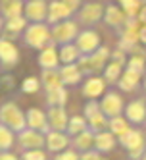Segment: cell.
<instances>
[{"label":"cell","mask_w":146,"mask_h":160,"mask_svg":"<svg viewBox=\"0 0 146 160\" xmlns=\"http://www.w3.org/2000/svg\"><path fill=\"white\" fill-rule=\"evenodd\" d=\"M100 108H102V112L108 118H115V116H121L123 114V110H125V102H123V97L117 93V91H108V93L102 95Z\"/></svg>","instance_id":"obj_8"},{"label":"cell","mask_w":146,"mask_h":160,"mask_svg":"<svg viewBox=\"0 0 146 160\" xmlns=\"http://www.w3.org/2000/svg\"><path fill=\"white\" fill-rule=\"evenodd\" d=\"M123 12L127 14V18H137L140 8H142V0H119Z\"/></svg>","instance_id":"obj_34"},{"label":"cell","mask_w":146,"mask_h":160,"mask_svg":"<svg viewBox=\"0 0 146 160\" xmlns=\"http://www.w3.org/2000/svg\"><path fill=\"white\" fill-rule=\"evenodd\" d=\"M123 116L133 125H144L146 123V100L144 98H134V100L127 102L125 110H123Z\"/></svg>","instance_id":"obj_12"},{"label":"cell","mask_w":146,"mask_h":160,"mask_svg":"<svg viewBox=\"0 0 146 160\" xmlns=\"http://www.w3.org/2000/svg\"><path fill=\"white\" fill-rule=\"evenodd\" d=\"M40 87H42L40 79L35 77V75H31V77L23 79V83H21V91H23L25 95H35V93H39V89H40Z\"/></svg>","instance_id":"obj_35"},{"label":"cell","mask_w":146,"mask_h":160,"mask_svg":"<svg viewBox=\"0 0 146 160\" xmlns=\"http://www.w3.org/2000/svg\"><path fill=\"white\" fill-rule=\"evenodd\" d=\"M17 145L21 147V151H31V148H42L46 145V135L37 131V129H31L25 128L23 131L17 133Z\"/></svg>","instance_id":"obj_9"},{"label":"cell","mask_w":146,"mask_h":160,"mask_svg":"<svg viewBox=\"0 0 146 160\" xmlns=\"http://www.w3.org/2000/svg\"><path fill=\"white\" fill-rule=\"evenodd\" d=\"M140 160H146V151H144V154H142V158Z\"/></svg>","instance_id":"obj_46"},{"label":"cell","mask_w":146,"mask_h":160,"mask_svg":"<svg viewBox=\"0 0 146 160\" xmlns=\"http://www.w3.org/2000/svg\"><path fill=\"white\" fill-rule=\"evenodd\" d=\"M140 83H142V73L125 68L121 77H119V81H117V87H119V91H123V93H133V91L139 89Z\"/></svg>","instance_id":"obj_19"},{"label":"cell","mask_w":146,"mask_h":160,"mask_svg":"<svg viewBox=\"0 0 146 160\" xmlns=\"http://www.w3.org/2000/svg\"><path fill=\"white\" fill-rule=\"evenodd\" d=\"M115 145H117V137L111 133L110 129L100 131V133H96V137H94V148H96L98 152H102V154L111 152V151L115 148Z\"/></svg>","instance_id":"obj_24"},{"label":"cell","mask_w":146,"mask_h":160,"mask_svg":"<svg viewBox=\"0 0 146 160\" xmlns=\"http://www.w3.org/2000/svg\"><path fill=\"white\" fill-rule=\"evenodd\" d=\"M104 10L106 6H102L100 2H87L77 12V21L85 27H92L100 19H104Z\"/></svg>","instance_id":"obj_7"},{"label":"cell","mask_w":146,"mask_h":160,"mask_svg":"<svg viewBox=\"0 0 146 160\" xmlns=\"http://www.w3.org/2000/svg\"><path fill=\"white\" fill-rule=\"evenodd\" d=\"M83 116L87 118L88 129H92L94 133H100V131L108 129V122H110V118L102 112V108H100V102H98V100H88V102H87V104H85V114H83Z\"/></svg>","instance_id":"obj_6"},{"label":"cell","mask_w":146,"mask_h":160,"mask_svg":"<svg viewBox=\"0 0 146 160\" xmlns=\"http://www.w3.org/2000/svg\"><path fill=\"white\" fill-rule=\"evenodd\" d=\"M23 14L31 23H42L48 18V4L44 0H27Z\"/></svg>","instance_id":"obj_13"},{"label":"cell","mask_w":146,"mask_h":160,"mask_svg":"<svg viewBox=\"0 0 146 160\" xmlns=\"http://www.w3.org/2000/svg\"><path fill=\"white\" fill-rule=\"evenodd\" d=\"M23 2L21 0H0V12L6 19L10 18H17L23 14Z\"/></svg>","instance_id":"obj_28"},{"label":"cell","mask_w":146,"mask_h":160,"mask_svg":"<svg viewBox=\"0 0 146 160\" xmlns=\"http://www.w3.org/2000/svg\"><path fill=\"white\" fill-rule=\"evenodd\" d=\"M137 18H139V21L142 25H146V4H142V8H140V12H139Z\"/></svg>","instance_id":"obj_41"},{"label":"cell","mask_w":146,"mask_h":160,"mask_svg":"<svg viewBox=\"0 0 146 160\" xmlns=\"http://www.w3.org/2000/svg\"><path fill=\"white\" fill-rule=\"evenodd\" d=\"M19 62V50L8 39H0V70H10Z\"/></svg>","instance_id":"obj_14"},{"label":"cell","mask_w":146,"mask_h":160,"mask_svg":"<svg viewBox=\"0 0 146 160\" xmlns=\"http://www.w3.org/2000/svg\"><path fill=\"white\" fill-rule=\"evenodd\" d=\"M60 62L62 64H77L81 58V50L77 48V44L75 42H69V44H62L60 47Z\"/></svg>","instance_id":"obj_27"},{"label":"cell","mask_w":146,"mask_h":160,"mask_svg":"<svg viewBox=\"0 0 146 160\" xmlns=\"http://www.w3.org/2000/svg\"><path fill=\"white\" fill-rule=\"evenodd\" d=\"M21 160H48V154L42 148H31V151H23Z\"/></svg>","instance_id":"obj_36"},{"label":"cell","mask_w":146,"mask_h":160,"mask_svg":"<svg viewBox=\"0 0 146 160\" xmlns=\"http://www.w3.org/2000/svg\"><path fill=\"white\" fill-rule=\"evenodd\" d=\"M50 31H52V42L62 47V44L75 42L77 35H79V25L73 19H65V21H60V23L52 25Z\"/></svg>","instance_id":"obj_5"},{"label":"cell","mask_w":146,"mask_h":160,"mask_svg":"<svg viewBox=\"0 0 146 160\" xmlns=\"http://www.w3.org/2000/svg\"><path fill=\"white\" fill-rule=\"evenodd\" d=\"M54 160H81V154L75 151V148H65V151L58 152L54 156Z\"/></svg>","instance_id":"obj_37"},{"label":"cell","mask_w":146,"mask_h":160,"mask_svg":"<svg viewBox=\"0 0 146 160\" xmlns=\"http://www.w3.org/2000/svg\"><path fill=\"white\" fill-rule=\"evenodd\" d=\"M127 21V14L123 12V8H117L115 4H110L104 10V23L114 27V29H123Z\"/></svg>","instance_id":"obj_20"},{"label":"cell","mask_w":146,"mask_h":160,"mask_svg":"<svg viewBox=\"0 0 146 160\" xmlns=\"http://www.w3.org/2000/svg\"><path fill=\"white\" fill-rule=\"evenodd\" d=\"M23 42L31 48H37V50H42L50 47L52 42V31L48 27V23H31L27 25V29L23 31Z\"/></svg>","instance_id":"obj_2"},{"label":"cell","mask_w":146,"mask_h":160,"mask_svg":"<svg viewBox=\"0 0 146 160\" xmlns=\"http://www.w3.org/2000/svg\"><path fill=\"white\" fill-rule=\"evenodd\" d=\"M64 2H65V6L69 8L73 14H77V12H79V8H81V2H83V0H64Z\"/></svg>","instance_id":"obj_39"},{"label":"cell","mask_w":146,"mask_h":160,"mask_svg":"<svg viewBox=\"0 0 146 160\" xmlns=\"http://www.w3.org/2000/svg\"><path fill=\"white\" fill-rule=\"evenodd\" d=\"M85 129H88L87 118H85V116H71V118H69V123H67L65 133L69 135V137H75V135H79V133L85 131Z\"/></svg>","instance_id":"obj_31"},{"label":"cell","mask_w":146,"mask_h":160,"mask_svg":"<svg viewBox=\"0 0 146 160\" xmlns=\"http://www.w3.org/2000/svg\"><path fill=\"white\" fill-rule=\"evenodd\" d=\"M81 160H106L102 152H98L96 148H91L87 152H81Z\"/></svg>","instance_id":"obj_38"},{"label":"cell","mask_w":146,"mask_h":160,"mask_svg":"<svg viewBox=\"0 0 146 160\" xmlns=\"http://www.w3.org/2000/svg\"><path fill=\"white\" fill-rule=\"evenodd\" d=\"M65 102H67L65 87H58V89L46 91V104L48 106H65Z\"/></svg>","instance_id":"obj_30"},{"label":"cell","mask_w":146,"mask_h":160,"mask_svg":"<svg viewBox=\"0 0 146 160\" xmlns=\"http://www.w3.org/2000/svg\"><path fill=\"white\" fill-rule=\"evenodd\" d=\"M0 160H21V158H17L14 152H10V151H0Z\"/></svg>","instance_id":"obj_40"},{"label":"cell","mask_w":146,"mask_h":160,"mask_svg":"<svg viewBox=\"0 0 146 160\" xmlns=\"http://www.w3.org/2000/svg\"><path fill=\"white\" fill-rule=\"evenodd\" d=\"M37 62H39V66L42 68V70H54V68H60V52L56 50L54 44H50V47L42 48L39 52Z\"/></svg>","instance_id":"obj_22"},{"label":"cell","mask_w":146,"mask_h":160,"mask_svg":"<svg viewBox=\"0 0 146 160\" xmlns=\"http://www.w3.org/2000/svg\"><path fill=\"white\" fill-rule=\"evenodd\" d=\"M142 89H144V93H146V75L142 77Z\"/></svg>","instance_id":"obj_44"},{"label":"cell","mask_w":146,"mask_h":160,"mask_svg":"<svg viewBox=\"0 0 146 160\" xmlns=\"http://www.w3.org/2000/svg\"><path fill=\"white\" fill-rule=\"evenodd\" d=\"M110 58H111V50L108 47H100L92 54H83L79 58V62H77V66L81 68L83 75H87V77L88 75H98L100 72H104V68L110 62Z\"/></svg>","instance_id":"obj_1"},{"label":"cell","mask_w":146,"mask_h":160,"mask_svg":"<svg viewBox=\"0 0 146 160\" xmlns=\"http://www.w3.org/2000/svg\"><path fill=\"white\" fill-rule=\"evenodd\" d=\"M144 128H146V123H144Z\"/></svg>","instance_id":"obj_48"},{"label":"cell","mask_w":146,"mask_h":160,"mask_svg":"<svg viewBox=\"0 0 146 160\" xmlns=\"http://www.w3.org/2000/svg\"><path fill=\"white\" fill-rule=\"evenodd\" d=\"M69 145H71V137L67 135L65 131H54V129H50L46 133V145H44V147H46L48 152L58 154V152L65 151Z\"/></svg>","instance_id":"obj_15"},{"label":"cell","mask_w":146,"mask_h":160,"mask_svg":"<svg viewBox=\"0 0 146 160\" xmlns=\"http://www.w3.org/2000/svg\"><path fill=\"white\" fill-rule=\"evenodd\" d=\"M117 143L129 152V160H140L146 151V135L139 128H131L125 135H121Z\"/></svg>","instance_id":"obj_3"},{"label":"cell","mask_w":146,"mask_h":160,"mask_svg":"<svg viewBox=\"0 0 146 160\" xmlns=\"http://www.w3.org/2000/svg\"><path fill=\"white\" fill-rule=\"evenodd\" d=\"M140 44H144V47H146V25L140 27Z\"/></svg>","instance_id":"obj_43"},{"label":"cell","mask_w":146,"mask_h":160,"mask_svg":"<svg viewBox=\"0 0 146 160\" xmlns=\"http://www.w3.org/2000/svg\"><path fill=\"white\" fill-rule=\"evenodd\" d=\"M142 2H146V0H142Z\"/></svg>","instance_id":"obj_47"},{"label":"cell","mask_w":146,"mask_h":160,"mask_svg":"<svg viewBox=\"0 0 146 160\" xmlns=\"http://www.w3.org/2000/svg\"><path fill=\"white\" fill-rule=\"evenodd\" d=\"M75 44L81 50V54H92L100 48V35L94 29L88 27L85 31H79V35L75 39Z\"/></svg>","instance_id":"obj_10"},{"label":"cell","mask_w":146,"mask_h":160,"mask_svg":"<svg viewBox=\"0 0 146 160\" xmlns=\"http://www.w3.org/2000/svg\"><path fill=\"white\" fill-rule=\"evenodd\" d=\"M25 120H27V128H31V129H37V131H40L44 135L50 131L48 114L42 112L40 108H29L25 112Z\"/></svg>","instance_id":"obj_16"},{"label":"cell","mask_w":146,"mask_h":160,"mask_svg":"<svg viewBox=\"0 0 146 160\" xmlns=\"http://www.w3.org/2000/svg\"><path fill=\"white\" fill-rule=\"evenodd\" d=\"M73 16V12L65 6L64 0H52L48 4V18H46V23L48 25H56L60 21H65Z\"/></svg>","instance_id":"obj_17"},{"label":"cell","mask_w":146,"mask_h":160,"mask_svg":"<svg viewBox=\"0 0 146 160\" xmlns=\"http://www.w3.org/2000/svg\"><path fill=\"white\" fill-rule=\"evenodd\" d=\"M106 85L108 83H106L104 77H100V75H88L85 79L83 87H81V93L88 100H98L100 97L106 93Z\"/></svg>","instance_id":"obj_11"},{"label":"cell","mask_w":146,"mask_h":160,"mask_svg":"<svg viewBox=\"0 0 146 160\" xmlns=\"http://www.w3.org/2000/svg\"><path fill=\"white\" fill-rule=\"evenodd\" d=\"M123 70H125V64L115 62V60H110V62L106 64V68H104V72H102V77L106 79L108 85H117V81H119Z\"/></svg>","instance_id":"obj_26"},{"label":"cell","mask_w":146,"mask_h":160,"mask_svg":"<svg viewBox=\"0 0 146 160\" xmlns=\"http://www.w3.org/2000/svg\"><path fill=\"white\" fill-rule=\"evenodd\" d=\"M0 83H2L4 87H14V77H12V75H4Z\"/></svg>","instance_id":"obj_42"},{"label":"cell","mask_w":146,"mask_h":160,"mask_svg":"<svg viewBox=\"0 0 146 160\" xmlns=\"http://www.w3.org/2000/svg\"><path fill=\"white\" fill-rule=\"evenodd\" d=\"M60 75L65 87H75L81 83L83 79V72L77 64H62L60 66Z\"/></svg>","instance_id":"obj_21"},{"label":"cell","mask_w":146,"mask_h":160,"mask_svg":"<svg viewBox=\"0 0 146 160\" xmlns=\"http://www.w3.org/2000/svg\"><path fill=\"white\" fill-rule=\"evenodd\" d=\"M40 83L44 91H52V89H58V87H65L62 81V75H60V68H54V70H42L40 73Z\"/></svg>","instance_id":"obj_25"},{"label":"cell","mask_w":146,"mask_h":160,"mask_svg":"<svg viewBox=\"0 0 146 160\" xmlns=\"http://www.w3.org/2000/svg\"><path fill=\"white\" fill-rule=\"evenodd\" d=\"M0 123H4L6 128H10L16 135L27 128V120H25L23 110L12 100L4 102V104L0 106Z\"/></svg>","instance_id":"obj_4"},{"label":"cell","mask_w":146,"mask_h":160,"mask_svg":"<svg viewBox=\"0 0 146 160\" xmlns=\"http://www.w3.org/2000/svg\"><path fill=\"white\" fill-rule=\"evenodd\" d=\"M2 27H4V23H2V19H0V31H2Z\"/></svg>","instance_id":"obj_45"},{"label":"cell","mask_w":146,"mask_h":160,"mask_svg":"<svg viewBox=\"0 0 146 160\" xmlns=\"http://www.w3.org/2000/svg\"><path fill=\"white\" fill-rule=\"evenodd\" d=\"M48 125L54 131H65L67 123H69V116L65 112V106H48Z\"/></svg>","instance_id":"obj_18"},{"label":"cell","mask_w":146,"mask_h":160,"mask_svg":"<svg viewBox=\"0 0 146 160\" xmlns=\"http://www.w3.org/2000/svg\"><path fill=\"white\" fill-rule=\"evenodd\" d=\"M108 129H110V131H111V133H114L117 139H119L121 135H125V133L131 129V122H129V120L121 114V116L110 118V122H108Z\"/></svg>","instance_id":"obj_29"},{"label":"cell","mask_w":146,"mask_h":160,"mask_svg":"<svg viewBox=\"0 0 146 160\" xmlns=\"http://www.w3.org/2000/svg\"><path fill=\"white\" fill-rule=\"evenodd\" d=\"M16 133L6 128L4 123H0V151H12V147L16 143Z\"/></svg>","instance_id":"obj_32"},{"label":"cell","mask_w":146,"mask_h":160,"mask_svg":"<svg viewBox=\"0 0 146 160\" xmlns=\"http://www.w3.org/2000/svg\"><path fill=\"white\" fill-rule=\"evenodd\" d=\"M94 137H96V133L92 129H85L79 135L71 137V148H75L79 154L91 151V148H94Z\"/></svg>","instance_id":"obj_23"},{"label":"cell","mask_w":146,"mask_h":160,"mask_svg":"<svg viewBox=\"0 0 146 160\" xmlns=\"http://www.w3.org/2000/svg\"><path fill=\"white\" fill-rule=\"evenodd\" d=\"M4 27H6L8 33H12V35H19V33H23L27 29V18H23V16L10 18V19H6Z\"/></svg>","instance_id":"obj_33"}]
</instances>
